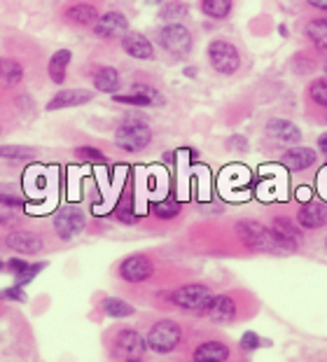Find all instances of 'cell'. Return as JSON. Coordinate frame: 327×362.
<instances>
[{
    "mask_svg": "<svg viewBox=\"0 0 327 362\" xmlns=\"http://www.w3.org/2000/svg\"><path fill=\"white\" fill-rule=\"evenodd\" d=\"M280 164L285 168H290L294 173L309 171L311 166L316 164V150L304 148V145H294V148H287L280 157Z\"/></svg>",
    "mask_w": 327,
    "mask_h": 362,
    "instance_id": "4fadbf2b",
    "label": "cell"
},
{
    "mask_svg": "<svg viewBox=\"0 0 327 362\" xmlns=\"http://www.w3.org/2000/svg\"><path fill=\"white\" fill-rule=\"evenodd\" d=\"M229 358V346L222 341H206L197 346L192 360L194 362H224Z\"/></svg>",
    "mask_w": 327,
    "mask_h": 362,
    "instance_id": "ac0fdd59",
    "label": "cell"
},
{
    "mask_svg": "<svg viewBox=\"0 0 327 362\" xmlns=\"http://www.w3.org/2000/svg\"><path fill=\"white\" fill-rule=\"evenodd\" d=\"M68 64H70V52H68V49H59V52L50 59V78H52L54 82H57V84H64Z\"/></svg>",
    "mask_w": 327,
    "mask_h": 362,
    "instance_id": "cb8c5ba5",
    "label": "cell"
},
{
    "mask_svg": "<svg viewBox=\"0 0 327 362\" xmlns=\"http://www.w3.org/2000/svg\"><path fill=\"white\" fill-rule=\"evenodd\" d=\"M115 143L124 152H140L152 143V129L143 119H124L115 131Z\"/></svg>",
    "mask_w": 327,
    "mask_h": 362,
    "instance_id": "7a4b0ae2",
    "label": "cell"
},
{
    "mask_svg": "<svg viewBox=\"0 0 327 362\" xmlns=\"http://www.w3.org/2000/svg\"><path fill=\"white\" fill-rule=\"evenodd\" d=\"M124 362H143V358H140V360H124Z\"/></svg>",
    "mask_w": 327,
    "mask_h": 362,
    "instance_id": "7bdbcfd3",
    "label": "cell"
},
{
    "mask_svg": "<svg viewBox=\"0 0 327 362\" xmlns=\"http://www.w3.org/2000/svg\"><path fill=\"white\" fill-rule=\"evenodd\" d=\"M0 299H7V302H26V292H23L21 285H12V288L0 290Z\"/></svg>",
    "mask_w": 327,
    "mask_h": 362,
    "instance_id": "d590c367",
    "label": "cell"
},
{
    "mask_svg": "<svg viewBox=\"0 0 327 362\" xmlns=\"http://www.w3.org/2000/svg\"><path fill=\"white\" fill-rule=\"evenodd\" d=\"M103 311L110 315V318H129V315H134V306L127 304L124 299H117V297H108L103 299Z\"/></svg>",
    "mask_w": 327,
    "mask_h": 362,
    "instance_id": "4316f807",
    "label": "cell"
},
{
    "mask_svg": "<svg viewBox=\"0 0 327 362\" xmlns=\"http://www.w3.org/2000/svg\"><path fill=\"white\" fill-rule=\"evenodd\" d=\"M187 14H190V7H187V3H183V0H168L159 10V17L164 21H168V24H178Z\"/></svg>",
    "mask_w": 327,
    "mask_h": 362,
    "instance_id": "d4e9b609",
    "label": "cell"
},
{
    "mask_svg": "<svg viewBox=\"0 0 327 362\" xmlns=\"http://www.w3.org/2000/svg\"><path fill=\"white\" fill-rule=\"evenodd\" d=\"M318 150H321V152H323V157L327 159V131H325V134H323L321 138H318Z\"/></svg>",
    "mask_w": 327,
    "mask_h": 362,
    "instance_id": "f35d334b",
    "label": "cell"
},
{
    "mask_svg": "<svg viewBox=\"0 0 327 362\" xmlns=\"http://www.w3.org/2000/svg\"><path fill=\"white\" fill-rule=\"evenodd\" d=\"M3 269H7V264H3V259H0V272H3Z\"/></svg>",
    "mask_w": 327,
    "mask_h": 362,
    "instance_id": "b9f144b4",
    "label": "cell"
},
{
    "mask_svg": "<svg viewBox=\"0 0 327 362\" xmlns=\"http://www.w3.org/2000/svg\"><path fill=\"white\" fill-rule=\"evenodd\" d=\"M122 49L127 52L129 57L140 59V61H152L154 59L152 42L147 40L143 33H136V30H129V33L122 37Z\"/></svg>",
    "mask_w": 327,
    "mask_h": 362,
    "instance_id": "9a60e30c",
    "label": "cell"
},
{
    "mask_svg": "<svg viewBox=\"0 0 327 362\" xmlns=\"http://www.w3.org/2000/svg\"><path fill=\"white\" fill-rule=\"evenodd\" d=\"M267 136L283 145H299L302 143V131L297 124L287 119H269L267 122Z\"/></svg>",
    "mask_w": 327,
    "mask_h": 362,
    "instance_id": "5bb4252c",
    "label": "cell"
},
{
    "mask_svg": "<svg viewBox=\"0 0 327 362\" xmlns=\"http://www.w3.org/2000/svg\"><path fill=\"white\" fill-rule=\"evenodd\" d=\"M154 264L145 255H131L120 264V279L127 283H143L152 276Z\"/></svg>",
    "mask_w": 327,
    "mask_h": 362,
    "instance_id": "9c48e42d",
    "label": "cell"
},
{
    "mask_svg": "<svg viewBox=\"0 0 327 362\" xmlns=\"http://www.w3.org/2000/svg\"><path fill=\"white\" fill-rule=\"evenodd\" d=\"M297 222L302 229H321L327 225V206L318 202H309L299 206L297 211Z\"/></svg>",
    "mask_w": 327,
    "mask_h": 362,
    "instance_id": "2e32d148",
    "label": "cell"
},
{
    "mask_svg": "<svg viewBox=\"0 0 327 362\" xmlns=\"http://www.w3.org/2000/svg\"><path fill=\"white\" fill-rule=\"evenodd\" d=\"M23 78V71L17 61L12 59H0V80L3 82H10V84H17Z\"/></svg>",
    "mask_w": 327,
    "mask_h": 362,
    "instance_id": "83f0119b",
    "label": "cell"
},
{
    "mask_svg": "<svg viewBox=\"0 0 327 362\" xmlns=\"http://www.w3.org/2000/svg\"><path fill=\"white\" fill-rule=\"evenodd\" d=\"M93 98L91 91H82V89H64L59 91L57 96L47 103V110H64V107H77V105H84L89 103Z\"/></svg>",
    "mask_w": 327,
    "mask_h": 362,
    "instance_id": "e0dca14e",
    "label": "cell"
},
{
    "mask_svg": "<svg viewBox=\"0 0 327 362\" xmlns=\"http://www.w3.org/2000/svg\"><path fill=\"white\" fill-rule=\"evenodd\" d=\"M147 5H159V3H164V0H145Z\"/></svg>",
    "mask_w": 327,
    "mask_h": 362,
    "instance_id": "60d3db41",
    "label": "cell"
},
{
    "mask_svg": "<svg viewBox=\"0 0 327 362\" xmlns=\"http://www.w3.org/2000/svg\"><path fill=\"white\" fill-rule=\"evenodd\" d=\"M152 213L157 215L159 220H173L178 213H180V204L176 199H164V202H157L152 206Z\"/></svg>",
    "mask_w": 327,
    "mask_h": 362,
    "instance_id": "f1b7e54d",
    "label": "cell"
},
{
    "mask_svg": "<svg viewBox=\"0 0 327 362\" xmlns=\"http://www.w3.org/2000/svg\"><path fill=\"white\" fill-rule=\"evenodd\" d=\"M101 14L96 12V7L87 3H77L66 10V19L75 26H93L98 21Z\"/></svg>",
    "mask_w": 327,
    "mask_h": 362,
    "instance_id": "ffe728a7",
    "label": "cell"
},
{
    "mask_svg": "<svg viewBox=\"0 0 327 362\" xmlns=\"http://www.w3.org/2000/svg\"><path fill=\"white\" fill-rule=\"evenodd\" d=\"M271 229H274L276 234L290 238V241L297 243L302 238V227H297L290 218H283V215H276L274 222H271Z\"/></svg>",
    "mask_w": 327,
    "mask_h": 362,
    "instance_id": "484cf974",
    "label": "cell"
},
{
    "mask_svg": "<svg viewBox=\"0 0 327 362\" xmlns=\"http://www.w3.org/2000/svg\"><path fill=\"white\" fill-rule=\"evenodd\" d=\"M54 229H57V234L64 238V241H70V238H75L77 234H82V229H84L82 211L75 206L61 208L57 213V220H54Z\"/></svg>",
    "mask_w": 327,
    "mask_h": 362,
    "instance_id": "ba28073f",
    "label": "cell"
},
{
    "mask_svg": "<svg viewBox=\"0 0 327 362\" xmlns=\"http://www.w3.org/2000/svg\"><path fill=\"white\" fill-rule=\"evenodd\" d=\"M234 0H201V12L206 14L208 19H227L231 14Z\"/></svg>",
    "mask_w": 327,
    "mask_h": 362,
    "instance_id": "603a6c76",
    "label": "cell"
},
{
    "mask_svg": "<svg viewBox=\"0 0 327 362\" xmlns=\"http://www.w3.org/2000/svg\"><path fill=\"white\" fill-rule=\"evenodd\" d=\"M325 248H327V238H325Z\"/></svg>",
    "mask_w": 327,
    "mask_h": 362,
    "instance_id": "f6af8a7d",
    "label": "cell"
},
{
    "mask_svg": "<svg viewBox=\"0 0 327 362\" xmlns=\"http://www.w3.org/2000/svg\"><path fill=\"white\" fill-rule=\"evenodd\" d=\"M159 45L166 49L171 57L176 59H183L187 54L192 52V33L190 28L183 26V24H166L159 30Z\"/></svg>",
    "mask_w": 327,
    "mask_h": 362,
    "instance_id": "8992f818",
    "label": "cell"
},
{
    "mask_svg": "<svg viewBox=\"0 0 327 362\" xmlns=\"http://www.w3.org/2000/svg\"><path fill=\"white\" fill-rule=\"evenodd\" d=\"M306 3H309L311 7H316V10L327 12V0H306Z\"/></svg>",
    "mask_w": 327,
    "mask_h": 362,
    "instance_id": "ab89813d",
    "label": "cell"
},
{
    "mask_svg": "<svg viewBox=\"0 0 327 362\" xmlns=\"http://www.w3.org/2000/svg\"><path fill=\"white\" fill-rule=\"evenodd\" d=\"M120 73L115 71L113 66H101L96 73H93V87H96L101 94H110L115 96L117 89H120Z\"/></svg>",
    "mask_w": 327,
    "mask_h": 362,
    "instance_id": "d6986e66",
    "label": "cell"
},
{
    "mask_svg": "<svg viewBox=\"0 0 327 362\" xmlns=\"http://www.w3.org/2000/svg\"><path fill=\"white\" fill-rule=\"evenodd\" d=\"M208 61L220 75H234L241 68V54L227 40H213L208 45Z\"/></svg>",
    "mask_w": 327,
    "mask_h": 362,
    "instance_id": "5b68a950",
    "label": "cell"
},
{
    "mask_svg": "<svg viewBox=\"0 0 327 362\" xmlns=\"http://www.w3.org/2000/svg\"><path fill=\"white\" fill-rule=\"evenodd\" d=\"M7 248L19 252V255H38L42 250V238L28 232V229H19V232H12L5 238Z\"/></svg>",
    "mask_w": 327,
    "mask_h": 362,
    "instance_id": "7c38bea8",
    "label": "cell"
},
{
    "mask_svg": "<svg viewBox=\"0 0 327 362\" xmlns=\"http://www.w3.org/2000/svg\"><path fill=\"white\" fill-rule=\"evenodd\" d=\"M75 155L80 159H84V161H89V164H108L103 152L96 150V148H87V145H84V148H77Z\"/></svg>",
    "mask_w": 327,
    "mask_h": 362,
    "instance_id": "d6a6232c",
    "label": "cell"
},
{
    "mask_svg": "<svg viewBox=\"0 0 327 362\" xmlns=\"http://www.w3.org/2000/svg\"><path fill=\"white\" fill-rule=\"evenodd\" d=\"M309 98L314 101L318 107H327V78H321L316 82H311L309 87Z\"/></svg>",
    "mask_w": 327,
    "mask_h": 362,
    "instance_id": "f546056e",
    "label": "cell"
},
{
    "mask_svg": "<svg viewBox=\"0 0 327 362\" xmlns=\"http://www.w3.org/2000/svg\"><path fill=\"white\" fill-rule=\"evenodd\" d=\"M147 351L145 337L136 332V329H120L115 337V356H120L122 360H140Z\"/></svg>",
    "mask_w": 327,
    "mask_h": 362,
    "instance_id": "52a82bcc",
    "label": "cell"
},
{
    "mask_svg": "<svg viewBox=\"0 0 327 362\" xmlns=\"http://www.w3.org/2000/svg\"><path fill=\"white\" fill-rule=\"evenodd\" d=\"M210 299H213V292H210L208 285L190 283V285L178 288L173 295H171V304H176L178 309H183V311H192L197 315H204Z\"/></svg>",
    "mask_w": 327,
    "mask_h": 362,
    "instance_id": "3957f363",
    "label": "cell"
},
{
    "mask_svg": "<svg viewBox=\"0 0 327 362\" xmlns=\"http://www.w3.org/2000/svg\"><path fill=\"white\" fill-rule=\"evenodd\" d=\"M42 269H45V264H30V267L26 269V272H23V274H19V276H17V285H21V288H23V285L33 281L35 276L42 272Z\"/></svg>",
    "mask_w": 327,
    "mask_h": 362,
    "instance_id": "8d00e7d4",
    "label": "cell"
},
{
    "mask_svg": "<svg viewBox=\"0 0 327 362\" xmlns=\"http://www.w3.org/2000/svg\"><path fill=\"white\" fill-rule=\"evenodd\" d=\"M131 91H136V94L150 98L152 105H164V96L154 87H150V84H134V87H131Z\"/></svg>",
    "mask_w": 327,
    "mask_h": 362,
    "instance_id": "836d02e7",
    "label": "cell"
},
{
    "mask_svg": "<svg viewBox=\"0 0 327 362\" xmlns=\"http://www.w3.org/2000/svg\"><path fill=\"white\" fill-rule=\"evenodd\" d=\"M28 267H30L28 262H26V259H19V257H12L10 262H7V269H10V272H12L14 276L23 274V272H26Z\"/></svg>",
    "mask_w": 327,
    "mask_h": 362,
    "instance_id": "74e56055",
    "label": "cell"
},
{
    "mask_svg": "<svg viewBox=\"0 0 327 362\" xmlns=\"http://www.w3.org/2000/svg\"><path fill=\"white\" fill-rule=\"evenodd\" d=\"M304 33H306V37L314 42V47L318 52L327 54V17L311 19L306 24V28H304Z\"/></svg>",
    "mask_w": 327,
    "mask_h": 362,
    "instance_id": "44dd1931",
    "label": "cell"
},
{
    "mask_svg": "<svg viewBox=\"0 0 327 362\" xmlns=\"http://www.w3.org/2000/svg\"><path fill=\"white\" fill-rule=\"evenodd\" d=\"M325 71H327V59H325Z\"/></svg>",
    "mask_w": 327,
    "mask_h": 362,
    "instance_id": "ee69618b",
    "label": "cell"
},
{
    "mask_svg": "<svg viewBox=\"0 0 327 362\" xmlns=\"http://www.w3.org/2000/svg\"><path fill=\"white\" fill-rule=\"evenodd\" d=\"M0 157H7V159H33L35 152L28 150V148H17V145H12V148H0Z\"/></svg>",
    "mask_w": 327,
    "mask_h": 362,
    "instance_id": "e575fe53",
    "label": "cell"
},
{
    "mask_svg": "<svg viewBox=\"0 0 327 362\" xmlns=\"http://www.w3.org/2000/svg\"><path fill=\"white\" fill-rule=\"evenodd\" d=\"M262 346H269V341L267 339H262L257 332H246L243 337H241V351L253 353L257 349H262Z\"/></svg>",
    "mask_w": 327,
    "mask_h": 362,
    "instance_id": "1f68e13d",
    "label": "cell"
},
{
    "mask_svg": "<svg viewBox=\"0 0 327 362\" xmlns=\"http://www.w3.org/2000/svg\"><path fill=\"white\" fill-rule=\"evenodd\" d=\"M180 339H183V329L178 322L159 320L150 327L145 341H147V349L154 353H171V351H176V346L180 344Z\"/></svg>",
    "mask_w": 327,
    "mask_h": 362,
    "instance_id": "277c9868",
    "label": "cell"
},
{
    "mask_svg": "<svg viewBox=\"0 0 327 362\" xmlns=\"http://www.w3.org/2000/svg\"><path fill=\"white\" fill-rule=\"evenodd\" d=\"M93 33L105 40H115V37H124L129 33V21L122 12H105L101 14L98 21L93 24Z\"/></svg>",
    "mask_w": 327,
    "mask_h": 362,
    "instance_id": "30bf717a",
    "label": "cell"
},
{
    "mask_svg": "<svg viewBox=\"0 0 327 362\" xmlns=\"http://www.w3.org/2000/svg\"><path fill=\"white\" fill-rule=\"evenodd\" d=\"M236 234L251 250L274 252V255H278V252H294L297 250V243L294 241L276 234L274 229H267L255 220H241L236 225Z\"/></svg>",
    "mask_w": 327,
    "mask_h": 362,
    "instance_id": "6da1fadb",
    "label": "cell"
},
{
    "mask_svg": "<svg viewBox=\"0 0 327 362\" xmlns=\"http://www.w3.org/2000/svg\"><path fill=\"white\" fill-rule=\"evenodd\" d=\"M19 211H21V202L17 197L0 194V225L12 227L19 220Z\"/></svg>",
    "mask_w": 327,
    "mask_h": 362,
    "instance_id": "7402d4cb",
    "label": "cell"
},
{
    "mask_svg": "<svg viewBox=\"0 0 327 362\" xmlns=\"http://www.w3.org/2000/svg\"><path fill=\"white\" fill-rule=\"evenodd\" d=\"M115 103H122V105H134V107H152L150 98L136 94V91H129V94H115L113 96Z\"/></svg>",
    "mask_w": 327,
    "mask_h": 362,
    "instance_id": "4dcf8cb0",
    "label": "cell"
},
{
    "mask_svg": "<svg viewBox=\"0 0 327 362\" xmlns=\"http://www.w3.org/2000/svg\"><path fill=\"white\" fill-rule=\"evenodd\" d=\"M204 315L208 320L217 322V325H229V322L236 318V302L229 295H215L208 302Z\"/></svg>",
    "mask_w": 327,
    "mask_h": 362,
    "instance_id": "8fae6325",
    "label": "cell"
}]
</instances>
